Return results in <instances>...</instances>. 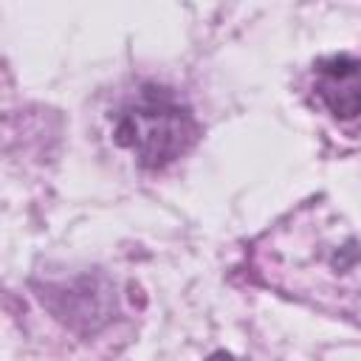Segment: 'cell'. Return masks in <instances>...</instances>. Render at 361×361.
I'll return each mask as SVG.
<instances>
[{
	"mask_svg": "<svg viewBox=\"0 0 361 361\" xmlns=\"http://www.w3.org/2000/svg\"><path fill=\"white\" fill-rule=\"evenodd\" d=\"M313 90L336 118L361 116V62L336 54L313 65Z\"/></svg>",
	"mask_w": 361,
	"mask_h": 361,
	"instance_id": "obj_2",
	"label": "cell"
},
{
	"mask_svg": "<svg viewBox=\"0 0 361 361\" xmlns=\"http://www.w3.org/2000/svg\"><path fill=\"white\" fill-rule=\"evenodd\" d=\"M113 138L130 149L141 166L158 169L195 144L197 121L169 87L141 85L116 110Z\"/></svg>",
	"mask_w": 361,
	"mask_h": 361,
	"instance_id": "obj_1",
	"label": "cell"
},
{
	"mask_svg": "<svg viewBox=\"0 0 361 361\" xmlns=\"http://www.w3.org/2000/svg\"><path fill=\"white\" fill-rule=\"evenodd\" d=\"M209 361H231V355H226V353H217V355H212Z\"/></svg>",
	"mask_w": 361,
	"mask_h": 361,
	"instance_id": "obj_3",
	"label": "cell"
}]
</instances>
